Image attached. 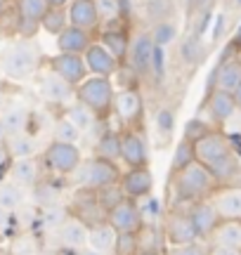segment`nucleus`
<instances>
[{"mask_svg": "<svg viewBox=\"0 0 241 255\" xmlns=\"http://www.w3.org/2000/svg\"><path fill=\"white\" fill-rule=\"evenodd\" d=\"M194 151H196V161L204 163L213 173V177L218 180L220 187L234 184V180L241 175L239 156L234 154L232 142L220 130H211L208 135L196 139Z\"/></svg>", "mask_w": 241, "mask_h": 255, "instance_id": "obj_1", "label": "nucleus"}, {"mask_svg": "<svg viewBox=\"0 0 241 255\" xmlns=\"http://www.w3.org/2000/svg\"><path fill=\"white\" fill-rule=\"evenodd\" d=\"M173 180V191L180 201L185 203H194L201 199H211L215 191L220 189L218 180L213 177V173L206 168L204 163L194 161L192 165H187L185 170H180L177 175H170Z\"/></svg>", "mask_w": 241, "mask_h": 255, "instance_id": "obj_2", "label": "nucleus"}, {"mask_svg": "<svg viewBox=\"0 0 241 255\" xmlns=\"http://www.w3.org/2000/svg\"><path fill=\"white\" fill-rule=\"evenodd\" d=\"M114 78L107 76H88L83 83L76 85V100L85 104L100 121H109L114 114Z\"/></svg>", "mask_w": 241, "mask_h": 255, "instance_id": "obj_3", "label": "nucleus"}, {"mask_svg": "<svg viewBox=\"0 0 241 255\" xmlns=\"http://www.w3.org/2000/svg\"><path fill=\"white\" fill-rule=\"evenodd\" d=\"M76 187H85V189H102L109 184H119L120 180V168L116 165V161L102 158V156H93L76 168L74 173Z\"/></svg>", "mask_w": 241, "mask_h": 255, "instance_id": "obj_4", "label": "nucleus"}, {"mask_svg": "<svg viewBox=\"0 0 241 255\" xmlns=\"http://www.w3.org/2000/svg\"><path fill=\"white\" fill-rule=\"evenodd\" d=\"M0 66L2 73L12 78V81H24L28 76H33L38 69V52L33 45H28L26 40H21L17 45L7 47L2 57H0Z\"/></svg>", "mask_w": 241, "mask_h": 255, "instance_id": "obj_5", "label": "nucleus"}, {"mask_svg": "<svg viewBox=\"0 0 241 255\" xmlns=\"http://www.w3.org/2000/svg\"><path fill=\"white\" fill-rule=\"evenodd\" d=\"M114 114L116 119L123 123V128H135V130H142L144 128V100L135 85L130 88H123V90H116L114 95Z\"/></svg>", "mask_w": 241, "mask_h": 255, "instance_id": "obj_6", "label": "nucleus"}, {"mask_svg": "<svg viewBox=\"0 0 241 255\" xmlns=\"http://www.w3.org/2000/svg\"><path fill=\"white\" fill-rule=\"evenodd\" d=\"M43 161H45V165L52 173L71 175L78 165L83 163V154H81L78 144L52 139V142L45 146V151H43Z\"/></svg>", "mask_w": 241, "mask_h": 255, "instance_id": "obj_7", "label": "nucleus"}, {"mask_svg": "<svg viewBox=\"0 0 241 255\" xmlns=\"http://www.w3.org/2000/svg\"><path fill=\"white\" fill-rule=\"evenodd\" d=\"M120 161L128 168H147L149 165V146L142 130H135V128L120 130Z\"/></svg>", "mask_w": 241, "mask_h": 255, "instance_id": "obj_8", "label": "nucleus"}, {"mask_svg": "<svg viewBox=\"0 0 241 255\" xmlns=\"http://www.w3.org/2000/svg\"><path fill=\"white\" fill-rule=\"evenodd\" d=\"M163 239L168 246H185L192 241H199L196 229L187 210H170L163 222Z\"/></svg>", "mask_w": 241, "mask_h": 255, "instance_id": "obj_9", "label": "nucleus"}, {"mask_svg": "<svg viewBox=\"0 0 241 255\" xmlns=\"http://www.w3.org/2000/svg\"><path fill=\"white\" fill-rule=\"evenodd\" d=\"M50 71L57 73L59 78H64L74 88L90 76L83 55H71V52H57L55 57H50Z\"/></svg>", "mask_w": 241, "mask_h": 255, "instance_id": "obj_10", "label": "nucleus"}, {"mask_svg": "<svg viewBox=\"0 0 241 255\" xmlns=\"http://www.w3.org/2000/svg\"><path fill=\"white\" fill-rule=\"evenodd\" d=\"M187 213H189V218H192V225H194V229H196V237L201 239V241H208L211 234L215 232V227L220 225V220H223L211 199H201V201L189 203Z\"/></svg>", "mask_w": 241, "mask_h": 255, "instance_id": "obj_11", "label": "nucleus"}, {"mask_svg": "<svg viewBox=\"0 0 241 255\" xmlns=\"http://www.w3.org/2000/svg\"><path fill=\"white\" fill-rule=\"evenodd\" d=\"M154 38L151 33H137V36L130 40V50H128V64L132 71L139 76H151V57H154Z\"/></svg>", "mask_w": 241, "mask_h": 255, "instance_id": "obj_12", "label": "nucleus"}, {"mask_svg": "<svg viewBox=\"0 0 241 255\" xmlns=\"http://www.w3.org/2000/svg\"><path fill=\"white\" fill-rule=\"evenodd\" d=\"M120 189L123 194L132 201H142V199H149L151 191H154V173L147 168H128L125 173L120 175Z\"/></svg>", "mask_w": 241, "mask_h": 255, "instance_id": "obj_13", "label": "nucleus"}, {"mask_svg": "<svg viewBox=\"0 0 241 255\" xmlns=\"http://www.w3.org/2000/svg\"><path fill=\"white\" fill-rule=\"evenodd\" d=\"M107 222L116 232H139V227L144 225V215H142L137 201L125 199L123 203H119L116 208L107 213Z\"/></svg>", "mask_w": 241, "mask_h": 255, "instance_id": "obj_14", "label": "nucleus"}, {"mask_svg": "<svg viewBox=\"0 0 241 255\" xmlns=\"http://www.w3.org/2000/svg\"><path fill=\"white\" fill-rule=\"evenodd\" d=\"M104 26L107 28L100 31V43H102V45L107 47L120 64H125V59H128V50H130L128 28L123 26L120 19H116V21H107Z\"/></svg>", "mask_w": 241, "mask_h": 255, "instance_id": "obj_15", "label": "nucleus"}, {"mask_svg": "<svg viewBox=\"0 0 241 255\" xmlns=\"http://www.w3.org/2000/svg\"><path fill=\"white\" fill-rule=\"evenodd\" d=\"M83 59H85V64H88V71L93 73V76L114 78V73L119 71V66H120L119 59H116L100 40H93V45L83 52Z\"/></svg>", "mask_w": 241, "mask_h": 255, "instance_id": "obj_16", "label": "nucleus"}, {"mask_svg": "<svg viewBox=\"0 0 241 255\" xmlns=\"http://www.w3.org/2000/svg\"><path fill=\"white\" fill-rule=\"evenodd\" d=\"M66 14H69V24H71V26L85 28V31H90V33H95L97 28L102 26L95 0H69Z\"/></svg>", "mask_w": 241, "mask_h": 255, "instance_id": "obj_17", "label": "nucleus"}, {"mask_svg": "<svg viewBox=\"0 0 241 255\" xmlns=\"http://www.w3.org/2000/svg\"><path fill=\"white\" fill-rule=\"evenodd\" d=\"M206 109L211 114V119L218 123V126H223L227 121L232 119L234 114H237V102H234V95L227 90H220V88H211L208 92V100H206Z\"/></svg>", "mask_w": 241, "mask_h": 255, "instance_id": "obj_18", "label": "nucleus"}, {"mask_svg": "<svg viewBox=\"0 0 241 255\" xmlns=\"http://www.w3.org/2000/svg\"><path fill=\"white\" fill-rule=\"evenodd\" d=\"M40 95L43 100L50 102V104H64V102L76 100V88L69 85L64 78H59L57 73L47 71L43 78H40Z\"/></svg>", "mask_w": 241, "mask_h": 255, "instance_id": "obj_19", "label": "nucleus"}, {"mask_svg": "<svg viewBox=\"0 0 241 255\" xmlns=\"http://www.w3.org/2000/svg\"><path fill=\"white\" fill-rule=\"evenodd\" d=\"M211 201L215 203L223 220H241V187H237V184L220 187L211 196Z\"/></svg>", "mask_w": 241, "mask_h": 255, "instance_id": "obj_20", "label": "nucleus"}, {"mask_svg": "<svg viewBox=\"0 0 241 255\" xmlns=\"http://www.w3.org/2000/svg\"><path fill=\"white\" fill-rule=\"evenodd\" d=\"M93 33L85 31V28H78V26H69L57 36V50L59 52H71V55H83L88 47L93 45Z\"/></svg>", "mask_w": 241, "mask_h": 255, "instance_id": "obj_21", "label": "nucleus"}, {"mask_svg": "<svg viewBox=\"0 0 241 255\" xmlns=\"http://www.w3.org/2000/svg\"><path fill=\"white\" fill-rule=\"evenodd\" d=\"M7 175L12 177V182L19 184L21 189H33L40 180L38 173V163L33 156H24V158H12Z\"/></svg>", "mask_w": 241, "mask_h": 255, "instance_id": "obj_22", "label": "nucleus"}, {"mask_svg": "<svg viewBox=\"0 0 241 255\" xmlns=\"http://www.w3.org/2000/svg\"><path fill=\"white\" fill-rule=\"evenodd\" d=\"M116 229L102 220V222H95L88 227V246L93 248V251H100V253H109L114 251V244H116Z\"/></svg>", "mask_w": 241, "mask_h": 255, "instance_id": "obj_23", "label": "nucleus"}, {"mask_svg": "<svg viewBox=\"0 0 241 255\" xmlns=\"http://www.w3.org/2000/svg\"><path fill=\"white\" fill-rule=\"evenodd\" d=\"M59 241L66 248H81L88 246V225L78 218H66V222L59 227Z\"/></svg>", "mask_w": 241, "mask_h": 255, "instance_id": "obj_24", "label": "nucleus"}, {"mask_svg": "<svg viewBox=\"0 0 241 255\" xmlns=\"http://www.w3.org/2000/svg\"><path fill=\"white\" fill-rule=\"evenodd\" d=\"M208 241H213V246L241 251V220H220V225L215 227Z\"/></svg>", "mask_w": 241, "mask_h": 255, "instance_id": "obj_25", "label": "nucleus"}, {"mask_svg": "<svg viewBox=\"0 0 241 255\" xmlns=\"http://www.w3.org/2000/svg\"><path fill=\"white\" fill-rule=\"evenodd\" d=\"M241 83V62L234 57V59H225L220 62V66L215 69L213 76V88H220V90L234 92V88Z\"/></svg>", "mask_w": 241, "mask_h": 255, "instance_id": "obj_26", "label": "nucleus"}, {"mask_svg": "<svg viewBox=\"0 0 241 255\" xmlns=\"http://www.w3.org/2000/svg\"><path fill=\"white\" fill-rule=\"evenodd\" d=\"M0 123L5 128V132L9 135H19V132H24L28 126V109L24 104H14V107H9L2 116H0Z\"/></svg>", "mask_w": 241, "mask_h": 255, "instance_id": "obj_27", "label": "nucleus"}, {"mask_svg": "<svg viewBox=\"0 0 241 255\" xmlns=\"http://www.w3.org/2000/svg\"><path fill=\"white\" fill-rule=\"evenodd\" d=\"M62 201V187L52 180H38V184L33 187V203L40 208L47 206H59Z\"/></svg>", "mask_w": 241, "mask_h": 255, "instance_id": "obj_28", "label": "nucleus"}, {"mask_svg": "<svg viewBox=\"0 0 241 255\" xmlns=\"http://www.w3.org/2000/svg\"><path fill=\"white\" fill-rule=\"evenodd\" d=\"M95 156H102L109 161L120 158V130H104L102 135L97 137Z\"/></svg>", "mask_w": 241, "mask_h": 255, "instance_id": "obj_29", "label": "nucleus"}, {"mask_svg": "<svg viewBox=\"0 0 241 255\" xmlns=\"http://www.w3.org/2000/svg\"><path fill=\"white\" fill-rule=\"evenodd\" d=\"M64 119L71 121V123H74L81 132H90V130L95 128V123L100 121L93 111L88 109L85 104H81L78 100H76L74 104H69V107H66V116H64Z\"/></svg>", "mask_w": 241, "mask_h": 255, "instance_id": "obj_30", "label": "nucleus"}, {"mask_svg": "<svg viewBox=\"0 0 241 255\" xmlns=\"http://www.w3.org/2000/svg\"><path fill=\"white\" fill-rule=\"evenodd\" d=\"M5 149L12 158H24V156H36L38 144L36 139L26 132H19V135H9L5 139Z\"/></svg>", "mask_w": 241, "mask_h": 255, "instance_id": "obj_31", "label": "nucleus"}, {"mask_svg": "<svg viewBox=\"0 0 241 255\" xmlns=\"http://www.w3.org/2000/svg\"><path fill=\"white\" fill-rule=\"evenodd\" d=\"M196 161V151H194V142L189 139H180L175 144V151H173V158H170V175H177L180 170H185L187 165H192Z\"/></svg>", "mask_w": 241, "mask_h": 255, "instance_id": "obj_32", "label": "nucleus"}, {"mask_svg": "<svg viewBox=\"0 0 241 255\" xmlns=\"http://www.w3.org/2000/svg\"><path fill=\"white\" fill-rule=\"evenodd\" d=\"M66 26H69L66 7H47V12L40 19V28L47 31V33H52V36H59Z\"/></svg>", "mask_w": 241, "mask_h": 255, "instance_id": "obj_33", "label": "nucleus"}, {"mask_svg": "<svg viewBox=\"0 0 241 255\" xmlns=\"http://www.w3.org/2000/svg\"><path fill=\"white\" fill-rule=\"evenodd\" d=\"M24 189L14 182H0V208L17 210L24 206Z\"/></svg>", "mask_w": 241, "mask_h": 255, "instance_id": "obj_34", "label": "nucleus"}, {"mask_svg": "<svg viewBox=\"0 0 241 255\" xmlns=\"http://www.w3.org/2000/svg\"><path fill=\"white\" fill-rule=\"evenodd\" d=\"M45 0H14V14L21 19H33V21H40L43 14L47 12Z\"/></svg>", "mask_w": 241, "mask_h": 255, "instance_id": "obj_35", "label": "nucleus"}, {"mask_svg": "<svg viewBox=\"0 0 241 255\" xmlns=\"http://www.w3.org/2000/svg\"><path fill=\"white\" fill-rule=\"evenodd\" d=\"M151 38H154V43L161 47L170 45L173 40L177 38V24L173 21V19H166V21H156L154 26H151Z\"/></svg>", "mask_w": 241, "mask_h": 255, "instance_id": "obj_36", "label": "nucleus"}, {"mask_svg": "<svg viewBox=\"0 0 241 255\" xmlns=\"http://www.w3.org/2000/svg\"><path fill=\"white\" fill-rule=\"evenodd\" d=\"M128 199L123 189H120V184H109V187H102V189H97V201H100V206H102L104 213H109L112 208H116L119 203Z\"/></svg>", "mask_w": 241, "mask_h": 255, "instance_id": "obj_37", "label": "nucleus"}, {"mask_svg": "<svg viewBox=\"0 0 241 255\" xmlns=\"http://www.w3.org/2000/svg\"><path fill=\"white\" fill-rule=\"evenodd\" d=\"M147 17L151 24H156V21H166V19L173 17V9H175V2L173 0H147Z\"/></svg>", "mask_w": 241, "mask_h": 255, "instance_id": "obj_38", "label": "nucleus"}, {"mask_svg": "<svg viewBox=\"0 0 241 255\" xmlns=\"http://www.w3.org/2000/svg\"><path fill=\"white\" fill-rule=\"evenodd\" d=\"M81 130L71 123L69 119H59L55 121V128H52V139L57 142H71V144H78V139H81Z\"/></svg>", "mask_w": 241, "mask_h": 255, "instance_id": "obj_39", "label": "nucleus"}, {"mask_svg": "<svg viewBox=\"0 0 241 255\" xmlns=\"http://www.w3.org/2000/svg\"><path fill=\"white\" fill-rule=\"evenodd\" d=\"M204 55H206V47L196 36H189L185 43L180 45V57H182V62H187V64H199L204 59Z\"/></svg>", "mask_w": 241, "mask_h": 255, "instance_id": "obj_40", "label": "nucleus"}, {"mask_svg": "<svg viewBox=\"0 0 241 255\" xmlns=\"http://www.w3.org/2000/svg\"><path fill=\"white\" fill-rule=\"evenodd\" d=\"M139 251L137 232H119L116 244H114V255H135Z\"/></svg>", "mask_w": 241, "mask_h": 255, "instance_id": "obj_41", "label": "nucleus"}, {"mask_svg": "<svg viewBox=\"0 0 241 255\" xmlns=\"http://www.w3.org/2000/svg\"><path fill=\"white\" fill-rule=\"evenodd\" d=\"M97 5V12H100V21H116L120 19V12H123V0H95Z\"/></svg>", "mask_w": 241, "mask_h": 255, "instance_id": "obj_42", "label": "nucleus"}, {"mask_svg": "<svg viewBox=\"0 0 241 255\" xmlns=\"http://www.w3.org/2000/svg\"><path fill=\"white\" fill-rule=\"evenodd\" d=\"M213 128L208 126L206 121L201 119H192L185 123V139H189V142H196V139H201L204 135H208Z\"/></svg>", "mask_w": 241, "mask_h": 255, "instance_id": "obj_43", "label": "nucleus"}, {"mask_svg": "<svg viewBox=\"0 0 241 255\" xmlns=\"http://www.w3.org/2000/svg\"><path fill=\"white\" fill-rule=\"evenodd\" d=\"M154 126H156V130H158V135L161 137H170L173 135V128H175V114H173L170 109H161L156 114Z\"/></svg>", "mask_w": 241, "mask_h": 255, "instance_id": "obj_44", "label": "nucleus"}, {"mask_svg": "<svg viewBox=\"0 0 241 255\" xmlns=\"http://www.w3.org/2000/svg\"><path fill=\"white\" fill-rule=\"evenodd\" d=\"M168 255H211V248L199 241H192V244H185V246H170V253Z\"/></svg>", "mask_w": 241, "mask_h": 255, "instance_id": "obj_45", "label": "nucleus"}, {"mask_svg": "<svg viewBox=\"0 0 241 255\" xmlns=\"http://www.w3.org/2000/svg\"><path fill=\"white\" fill-rule=\"evenodd\" d=\"M166 71V55H163V47L156 45L154 47V57H151V76L161 78Z\"/></svg>", "mask_w": 241, "mask_h": 255, "instance_id": "obj_46", "label": "nucleus"}, {"mask_svg": "<svg viewBox=\"0 0 241 255\" xmlns=\"http://www.w3.org/2000/svg\"><path fill=\"white\" fill-rule=\"evenodd\" d=\"M14 253L17 255H33L36 253V246H33V241L26 237H21L14 241Z\"/></svg>", "mask_w": 241, "mask_h": 255, "instance_id": "obj_47", "label": "nucleus"}, {"mask_svg": "<svg viewBox=\"0 0 241 255\" xmlns=\"http://www.w3.org/2000/svg\"><path fill=\"white\" fill-rule=\"evenodd\" d=\"M9 163H12V156L7 154L5 144H0V175L7 173V170H9Z\"/></svg>", "mask_w": 241, "mask_h": 255, "instance_id": "obj_48", "label": "nucleus"}, {"mask_svg": "<svg viewBox=\"0 0 241 255\" xmlns=\"http://www.w3.org/2000/svg\"><path fill=\"white\" fill-rule=\"evenodd\" d=\"M211 255H241V251H237V248H225V246H213L211 248Z\"/></svg>", "mask_w": 241, "mask_h": 255, "instance_id": "obj_49", "label": "nucleus"}, {"mask_svg": "<svg viewBox=\"0 0 241 255\" xmlns=\"http://www.w3.org/2000/svg\"><path fill=\"white\" fill-rule=\"evenodd\" d=\"M9 227V210L0 208V234H5Z\"/></svg>", "mask_w": 241, "mask_h": 255, "instance_id": "obj_50", "label": "nucleus"}, {"mask_svg": "<svg viewBox=\"0 0 241 255\" xmlns=\"http://www.w3.org/2000/svg\"><path fill=\"white\" fill-rule=\"evenodd\" d=\"M232 47H234V50H241V24H239V26H237V31H234Z\"/></svg>", "mask_w": 241, "mask_h": 255, "instance_id": "obj_51", "label": "nucleus"}, {"mask_svg": "<svg viewBox=\"0 0 241 255\" xmlns=\"http://www.w3.org/2000/svg\"><path fill=\"white\" fill-rule=\"evenodd\" d=\"M232 95H234V102H237V109L241 111V83H239V85H237V88H234V92H232Z\"/></svg>", "mask_w": 241, "mask_h": 255, "instance_id": "obj_52", "label": "nucleus"}, {"mask_svg": "<svg viewBox=\"0 0 241 255\" xmlns=\"http://www.w3.org/2000/svg\"><path fill=\"white\" fill-rule=\"evenodd\" d=\"M50 7H66L69 5V0H45Z\"/></svg>", "mask_w": 241, "mask_h": 255, "instance_id": "obj_53", "label": "nucleus"}, {"mask_svg": "<svg viewBox=\"0 0 241 255\" xmlns=\"http://www.w3.org/2000/svg\"><path fill=\"white\" fill-rule=\"evenodd\" d=\"M135 255H161V253H158V248H139Z\"/></svg>", "mask_w": 241, "mask_h": 255, "instance_id": "obj_54", "label": "nucleus"}, {"mask_svg": "<svg viewBox=\"0 0 241 255\" xmlns=\"http://www.w3.org/2000/svg\"><path fill=\"white\" fill-rule=\"evenodd\" d=\"M81 255H109V253H100V251H93V248H81Z\"/></svg>", "mask_w": 241, "mask_h": 255, "instance_id": "obj_55", "label": "nucleus"}, {"mask_svg": "<svg viewBox=\"0 0 241 255\" xmlns=\"http://www.w3.org/2000/svg\"><path fill=\"white\" fill-rule=\"evenodd\" d=\"M5 139H7V132H5L2 123H0V144H5Z\"/></svg>", "mask_w": 241, "mask_h": 255, "instance_id": "obj_56", "label": "nucleus"}, {"mask_svg": "<svg viewBox=\"0 0 241 255\" xmlns=\"http://www.w3.org/2000/svg\"><path fill=\"white\" fill-rule=\"evenodd\" d=\"M5 14V0H0V17Z\"/></svg>", "mask_w": 241, "mask_h": 255, "instance_id": "obj_57", "label": "nucleus"}, {"mask_svg": "<svg viewBox=\"0 0 241 255\" xmlns=\"http://www.w3.org/2000/svg\"><path fill=\"white\" fill-rule=\"evenodd\" d=\"M237 59H239V62H241V50H237Z\"/></svg>", "mask_w": 241, "mask_h": 255, "instance_id": "obj_58", "label": "nucleus"}, {"mask_svg": "<svg viewBox=\"0 0 241 255\" xmlns=\"http://www.w3.org/2000/svg\"><path fill=\"white\" fill-rule=\"evenodd\" d=\"M234 2H237V7H241V0H234Z\"/></svg>", "mask_w": 241, "mask_h": 255, "instance_id": "obj_59", "label": "nucleus"}, {"mask_svg": "<svg viewBox=\"0 0 241 255\" xmlns=\"http://www.w3.org/2000/svg\"><path fill=\"white\" fill-rule=\"evenodd\" d=\"M0 78H2V66H0Z\"/></svg>", "mask_w": 241, "mask_h": 255, "instance_id": "obj_60", "label": "nucleus"}]
</instances>
